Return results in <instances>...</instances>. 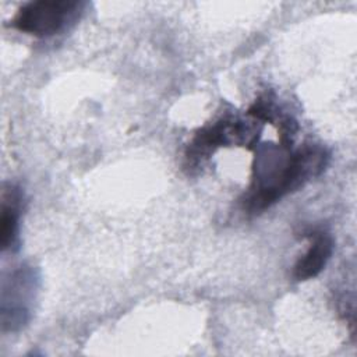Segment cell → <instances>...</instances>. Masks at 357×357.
<instances>
[{
  "label": "cell",
  "instance_id": "3957f363",
  "mask_svg": "<svg viewBox=\"0 0 357 357\" xmlns=\"http://www.w3.org/2000/svg\"><path fill=\"white\" fill-rule=\"evenodd\" d=\"M261 128L247 124L236 116L226 114L218 121L201 128L187 148V167H195L219 146L230 144L255 145Z\"/></svg>",
  "mask_w": 357,
  "mask_h": 357
},
{
  "label": "cell",
  "instance_id": "6da1fadb",
  "mask_svg": "<svg viewBox=\"0 0 357 357\" xmlns=\"http://www.w3.org/2000/svg\"><path fill=\"white\" fill-rule=\"evenodd\" d=\"M328 159L326 149L318 145L293 152L286 145L264 144L257 151L252 183L241 201L244 211L248 213L265 211L321 174Z\"/></svg>",
  "mask_w": 357,
  "mask_h": 357
},
{
  "label": "cell",
  "instance_id": "8992f818",
  "mask_svg": "<svg viewBox=\"0 0 357 357\" xmlns=\"http://www.w3.org/2000/svg\"><path fill=\"white\" fill-rule=\"evenodd\" d=\"M22 208L21 190L8 183L3 185L0 209V248L1 251H14L18 244L20 218Z\"/></svg>",
  "mask_w": 357,
  "mask_h": 357
},
{
  "label": "cell",
  "instance_id": "5b68a950",
  "mask_svg": "<svg viewBox=\"0 0 357 357\" xmlns=\"http://www.w3.org/2000/svg\"><path fill=\"white\" fill-rule=\"evenodd\" d=\"M305 237L310 238V245L293 268V278L298 282L318 276L333 252V238L328 231L314 229L307 231Z\"/></svg>",
  "mask_w": 357,
  "mask_h": 357
},
{
  "label": "cell",
  "instance_id": "277c9868",
  "mask_svg": "<svg viewBox=\"0 0 357 357\" xmlns=\"http://www.w3.org/2000/svg\"><path fill=\"white\" fill-rule=\"evenodd\" d=\"M36 276L31 266H21L3 280L1 287V326L15 331L28 322L29 308L36 289Z\"/></svg>",
  "mask_w": 357,
  "mask_h": 357
},
{
  "label": "cell",
  "instance_id": "7a4b0ae2",
  "mask_svg": "<svg viewBox=\"0 0 357 357\" xmlns=\"http://www.w3.org/2000/svg\"><path fill=\"white\" fill-rule=\"evenodd\" d=\"M85 3L71 0H38L25 3L11 20V25L28 35L52 36L74 24Z\"/></svg>",
  "mask_w": 357,
  "mask_h": 357
}]
</instances>
